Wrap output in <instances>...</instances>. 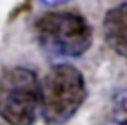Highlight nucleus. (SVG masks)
Instances as JSON below:
<instances>
[{
    "label": "nucleus",
    "instance_id": "obj_6",
    "mask_svg": "<svg viewBox=\"0 0 127 125\" xmlns=\"http://www.w3.org/2000/svg\"><path fill=\"white\" fill-rule=\"evenodd\" d=\"M37 2H40L42 5H47V6H56V5H64L71 0H37Z\"/></svg>",
    "mask_w": 127,
    "mask_h": 125
},
{
    "label": "nucleus",
    "instance_id": "obj_1",
    "mask_svg": "<svg viewBox=\"0 0 127 125\" xmlns=\"http://www.w3.org/2000/svg\"><path fill=\"white\" fill-rule=\"evenodd\" d=\"M89 90L85 75L69 62H58L42 80L40 119L43 125H68L84 106Z\"/></svg>",
    "mask_w": 127,
    "mask_h": 125
},
{
    "label": "nucleus",
    "instance_id": "obj_3",
    "mask_svg": "<svg viewBox=\"0 0 127 125\" xmlns=\"http://www.w3.org/2000/svg\"><path fill=\"white\" fill-rule=\"evenodd\" d=\"M42 80L26 66L0 72V119L6 125H34L40 117Z\"/></svg>",
    "mask_w": 127,
    "mask_h": 125
},
{
    "label": "nucleus",
    "instance_id": "obj_2",
    "mask_svg": "<svg viewBox=\"0 0 127 125\" xmlns=\"http://www.w3.org/2000/svg\"><path fill=\"white\" fill-rule=\"evenodd\" d=\"M34 34L39 47L56 58H81L93 43L92 24L72 10L43 13L34 21Z\"/></svg>",
    "mask_w": 127,
    "mask_h": 125
},
{
    "label": "nucleus",
    "instance_id": "obj_4",
    "mask_svg": "<svg viewBox=\"0 0 127 125\" xmlns=\"http://www.w3.org/2000/svg\"><path fill=\"white\" fill-rule=\"evenodd\" d=\"M101 31L109 50L127 60V0L106 11Z\"/></svg>",
    "mask_w": 127,
    "mask_h": 125
},
{
    "label": "nucleus",
    "instance_id": "obj_5",
    "mask_svg": "<svg viewBox=\"0 0 127 125\" xmlns=\"http://www.w3.org/2000/svg\"><path fill=\"white\" fill-rule=\"evenodd\" d=\"M106 125H127V87L113 93L106 112Z\"/></svg>",
    "mask_w": 127,
    "mask_h": 125
}]
</instances>
